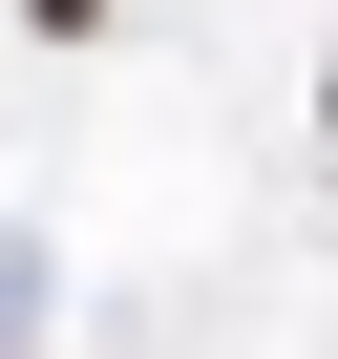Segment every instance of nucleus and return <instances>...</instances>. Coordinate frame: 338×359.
Segmentation results:
<instances>
[{
  "label": "nucleus",
  "mask_w": 338,
  "mask_h": 359,
  "mask_svg": "<svg viewBox=\"0 0 338 359\" xmlns=\"http://www.w3.org/2000/svg\"><path fill=\"white\" fill-rule=\"evenodd\" d=\"M43 22H106V0H43Z\"/></svg>",
  "instance_id": "obj_1"
}]
</instances>
